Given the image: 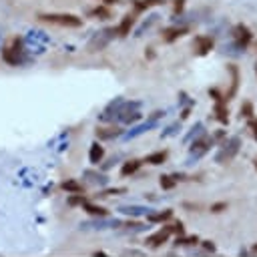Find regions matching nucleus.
<instances>
[{"label":"nucleus","instance_id":"nucleus-1","mask_svg":"<svg viewBox=\"0 0 257 257\" xmlns=\"http://www.w3.org/2000/svg\"><path fill=\"white\" fill-rule=\"evenodd\" d=\"M38 20L50 22V24H58V26H66V28H80V26H82V18H78L76 14H68V12L38 14Z\"/></svg>","mask_w":257,"mask_h":257},{"label":"nucleus","instance_id":"nucleus-2","mask_svg":"<svg viewBox=\"0 0 257 257\" xmlns=\"http://www.w3.org/2000/svg\"><path fill=\"white\" fill-rule=\"evenodd\" d=\"M231 38H233V48L245 52V50L249 48V44L253 42V32H251V28H249L247 24L237 22V24L231 28Z\"/></svg>","mask_w":257,"mask_h":257},{"label":"nucleus","instance_id":"nucleus-3","mask_svg":"<svg viewBox=\"0 0 257 257\" xmlns=\"http://www.w3.org/2000/svg\"><path fill=\"white\" fill-rule=\"evenodd\" d=\"M239 149H241V139H239V137H231L229 141L223 143V147H221V151L217 153L215 161L221 163V165H227V163H231V161L237 157Z\"/></svg>","mask_w":257,"mask_h":257},{"label":"nucleus","instance_id":"nucleus-4","mask_svg":"<svg viewBox=\"0 0 257 257\" xmlns=\"http://www.w3.org/2000/svg\"><path fill=\"white\" fill-rule=\"evenodd\" d=\"M193 48H195L197 56H207L215 48V40L209 34H197L195 40H193Z\"/></svg>","mask_w":257,"mask_h":257},{"label":"nucleus","instance_id":"nucleus-5","mask_svg":"<svg viewBox=\"0 0 257 257\" xmlns=\"http://www.w3.org/2000/svg\"><path fill=\"white\" fill-rule=\"evenodd\" d=\"M211 143H213V139H209L207 135H203V137H199V139H195L193 143H191V147H189V153H191V159H199V157H203L207 151H209V147H211Z\"/></svg>","mask_w":257,"mask_h":257},{"label":"nucleus","instance_id":"nucleus-6","mask_svg":"<svg viewBox=\"0 0 257 257\" xmlns=\"http://www.w3.org/2000/svg\"><path fill=\"white\" fill-rule=\"evenodd\" d=\"M187 32H189V28H187V26H177V24H173V26L163 28L161 38H163V42H165V44H173L175 40H179V38H181V36H185Z\"/></svg>","mask_w":257,"mask_h":257},{"label":"nucleus","instance_id":"nucleus-7","mask_svg":"<svg viewBox=\"0 0 257 257\" xmlns=\"http://www.w3.org/2000/svg\"><path fill=\"white\" fill-rule=\"evenodd\" d=\"M12 44H14V48H4L2 56H4L6 62L18 64V62H20V54H22V40H20V38H14Z\"/></svg>","mask_w":257,"mask_h":257},{"label":"nucleus","instance_id":"nucleus-8","mask_svg":"<svg viewBox=\"0 0 257 257\" xmlns=\"http://www.w3.org/2000/svg\"><path fill=\"white\" fill-rule=\"evenodd\" d=\"M227 72L231 74V88L227 92V100H231L235 94H237V88H239V80H241V74H239V68L235 64H227Z\"/></svg>","mask_w":257,"mask_h":257},{"label":"nucleus","instance_id":"nucleus-9","mask_svg":"<svg viewBox=\"0 0 257 257\" xmlns=\"http://www.w3.org/2000/svg\"><path fill=\"white\" fill-rule=\"evenodd\" d=\"M169 235H171V231H169V227H165V229H161V231L149 235V237H147V245L153 247V249H155V247H161L163 243H167Z\"/></svg>","mask_w":257,"mask_h":257},{"label":"nucleus","instance_id":"nucleus-10","mask_svg":"<svg viewBox=\"0 0 257 257\" xmlns=\"http://www.w3.org/2000/svg\"><path fill=\"white\" fill-rule=\"evenodd\" d=\"M135 14H126V16H122V20H120V24L116 26V36H120V38H124V36H128L131 34V28L135 26Z\"/></svg>","mask_w":257,"mask_h":257},{"label":"nucleus","instance_id":"nucleus-11","mask_svg":"<svg viewBox=\"0 0 257 257\" xmlns=\"http://www.w3.org/2000/svg\"><path fill=\"white\" fill-rule=\"evenodd\" d=\"M133 2V8H135V14H141L153 6H161L165 4V0H131Z\"/></svg>","mask_w":257,"mask_h":257},{"label":"nucleus","instance_id":"nucleus-12","mask_svg":"<svg viewBox=\"0 0 257 257\" xmlns=\"http://www.w3.org/2000/svg\"><path fill=\"white\" fill-rule=\"evenodd\" d=\"M102 157H104V147H100L98 143H92L90 145V151H88V161L92 165H98L102 161Z\"/></svg>","mask_w":257,"mask_h":257},{"label":"nucleus","instance_id":"nucleus-13","mask_svg":"<svg viewBox=\"0 0 257 257\" xmlns=\"http://www.w3.org/2000/svg\"><path fill=\"white\" fill-rule=\"evenodd\" d=\"M213 112H215V118H217L221 124H229V110H227L225 102H215Z\"/></svg>","mask_w":257,"mask_h":257},{"label":"nucleus","instance_id":"nucleus-14","mask_svg":"<svg viewBox=\"0 0 257 257\" xmlns=\"http://www.w3.org/2000/svg\"><path fill=\"white\" fill-rule=\"evenodd\" d=\"M171 217H173V211H171V209H165V211L149 213V215H147V219H149L151 223H163V221H167V219H171Z\"/></svg>","mask_w":257,"mask_h":257},{"label":"nucleus","instance_id":"nucleus-15","mask_svg":"<svg viewBox=\"0 0 257 257\" xmlns=\"http://www.w3.org/2000/svg\"><path fill=\"white\" fill-rule=\"evenodd\" d=\"M143 165V161H126L122 167H120V175H124V177H128V175H133V173H137L139 171V167Z\"/></svg>","mask_w":257,"mask_h":257},{"label":"nucleus","instance_id":"nucleus-16","mask_svg":"<svg viewBox=\"0 0 257 257\" xmlns=\"http://www.w3.org/2000/svg\"><path fill=\"white\" fill-rule=\"evenodd\" d=\"M90 14L96 16V18H100V20H106V18H110V8L106 4H98L96 8L90 10Z\"/></svg>","mask_w":257,"mask_h":257},{"label":"nucleus","instance_id":"nucleus-17","mask_svg":"<svg viewBox=\"0 0 257 257\" xmlns=\"http://www.w3.org/2000/svg\"><path fill=\"white\" fill-rule=\"evenodd\" d=\"M165 161H167V151L153 153V155H149V157L145 159V163H149V165H163Z\"/></svg>","mask_w":257,"mask_h":257},{"label":"nucleus","instance_id":"nucleus-18","mask_svg":"<svg viewBox=\"0 0 257 257\" xmlns=\"http://www.w3.org/2000/svg\"><path fill=\"white\" fill-rule=\"evenodd\" d=\"M253 114H255V108H253V102H249V100H245L243 104H241V118H253Z\"/></svg>","mask_w":257,"mask_h":257},{"label":"nucleus","instance_id":"nucleus-19","mask_svg":"<svg viewBox=\"0 0 257 257\" xmlns=\"http://www.w3.org/2000/svg\"><path fill=\"white\" fill-rule=\"evenodd\" d=\"M159 183H161V187H163L165 191H171V189H175V185H177V181L173 179V175H163Z\"/></svg>","mask_w":257,"mask_h":257},{"label":"nucleus","instance_id":"nucleus-20","mask_svg":"<svg viewBox=\"0 0 257 257\" xmlns=\"http://www.w3.org/2000/svg\"><path fill=\"white\" fill-rule=\"evenodd\" d=\"M62 189L68 191V193H80V191H82V185H78L76 181L70 179V181H64V183H62Z\"/></svg>","mask_w":257,"mask_h":257},{"label":"nucleus","instance_id":"nucleus-21","mask_svg":"<svg viewBox=\"0 0 257 257\" xmlns=\"http://www.w3.org/2000/svg\"><path fill=\"white\" fill-rule=\"evenodd\" d=\"M197 243H199L197 235H189V237L181 235V237H177V245H197Z\"/></svg>","mask_w":257,"mask_h":257},{"label":"nucleus","instance_id":"nucleus-22","mask_svg":"<svg viewBox=\"0 0 257 257\" xmlns=\"http://www.w3.org/2000/svg\"><path fill=\"white\" fill-rule=\"evenodd\" d=\"M96 135H98L100 139H112V137L118 135V131H116V128H96Z\"/></svg>","mask_w":257,"mask_h":257},{"label":"nucleus","instance_id":"nucleus-23","mask_svg":"<svg viewBox=\"0 0 257 257\" xmlns=\"http://www.w3.org/2000/svg\"><path fill=\"white\" fill-rule=\"evenodd\" d=\"M84 209L90 213V215H98V217H104L106 211L102 207H96V205H90V203H84Z\"/></svg>","mask_w":257,"mask_h":257},{"label":"nucleus","instance_id":"nucleus-24","mask_svg":"<svg viewBox=\"0 0 257 257\" xmlns=\"http://www.w3.org/2000/svg\"><path fill=\"white\" fill-rule=\"evenodd\" d=\"M120 211L126 213V215H141V213H145V211H149V209H145V207H122Z\"/></svg>","mask_w":257,"mask_h":257},{"label":"nucleus","instance_id":"nucleus-25","mask_svg":"<svg viewBox=\"0 0 257 257\" xmlns=\"http://www.w3.org/2000/svg\"><path fill=\"white\" fill-rule=\"evenodd\" d=\"M185 2H187V0H173V14H175V16H177V14H183Z\"/></svg>","mask_w":257,"mask_h":257},{"label":"nucleus","instance_id":"nucleus-26","mask_svg":"<svg viewBox=\"0 0 257 257\" xmlns=\"http://www.w3.org/2000/svg\"><path fill=\"white\" fill-rule=\"evenodd\" d=\"M209 96H211L215 102H225V100H227V98H225L217 88H209Z\"/></svg>","mask_w":257,"mask_h":257},{"label":"nucleus","instance_id":"nucleus-27","mask_svg":"<svg viewBox=\"0 0 257 257\" xmlns=\"http://www.w3.org/2000/svg\"><path fill=\"white\" fill-rule=\"evenodd\" d=\"M169 231H171V233H177L179 237H181V235H185V227H183V223H181V221H179V223H175V225H171V227H169Z\"/></svg>","mask_w":257,"mask_h":257},{"label":"nucleus","instance_id":"nucleus-28","mask_svg":"<svg viewBox=\"0 0 257 257\" xmlns=\"http://www.w3.org/2000/svg\"><path fill=\"white\" fill-rule=\"evenodd\" d=\"M84 203H86V201H84V197H82V195H76V193L68 199V205H84Z\"/></svg>","mask_w":257,"mask_h":257},{"label":"nucleus","instance_id":"nucleus-29","mask_svg":"<svg viewBox=\"0 0 257 257\" xmlns=\"http://www.w3.org/2000/svg\"><path fill=\"white\" fill-rule=\"evenodd\" d=\"M247 126H249V131L253 133V139L257 141V118L253 116V118H249V122H247Z\"/></svg>","mask_w":257,"mask_h":257},{"label":"nucleus","instance_id":"nucleus-30","mask_svg":"<svg viewBox=\"0 0 257 257\" xmlns=\"http://www.w3.org/2000/svg\"><path fill=\"white\" fill-rule=\"evenodd\" d=\"M227 209V203H213L211 205V213H221Z\"/></svg>","mask_w":257,"mask_h":257},{"label":"nucleus","instance_id":"nucleus-31","mask_svg":"<svg viewBox=\"0 0 257 257\" xmlns=\"http://www.w3.org/2000/svg\"><path fill=\"white\" fill-rule=\"evenodd\" d=\"M179 126H181V122H175V124H171V126H169V128H167V131H165L161 137H169V135H175V131H177Z\"/></svg>","mask_w":257,"mask_h":257},{"label":"nucleus","instance_id":"nucleus-32","mask_svg":"<svg viewBox=\"0 0 257 257\" xmlns=\"http://www.w3.org/2000/svg\"><path fill=\"white\" fill-rule=\"evenodd\" d=\"M201 131H203V124H201V122H197V124H195V126L191 128V135L187 137V141H191V139H193V137H195L197 133H201Z\"/></svg>","mask_w":257,"mask_h":257},{"label":"nucleus","instance_id":"nucleus-33","mask_svg":"<svg viewBox=\"0 0 257 257\" xmlns=\"http://www.w3.org/2000/svg\"><path fill=\"white\" fill-rule=\"evenodd\" d=\"M203 249H205V251L215 253V249H217V247H215V243H213V241H203Z\"/></svg>","mask_w":257,"mask_h":257},{"label":"nucleus","instance_id":"nucleus-34","mask_svg":"<svg viewBox=\"0 0 257 257\" xmlns=\"http://www.w3.org/2000/svg\"><path fill=\"white\" fill-rule=\"evenodd\" d=\"M145 56H147L149 60H153V58H155V48H147V52H145Z\"/></svg>","mask_w":257,"mask_h":257},{"label":"nucleus","instance_id":"nucleus-35","mask_svg":"<svg viewBox=\"0 0 257 257\" xmlns=\"http://www.w3.org/2000/svg\"><path fill=\"white\" fill-rule=\"evenodd\" d=\"M189 114H191V106H185V108H183V112H181V120H183V118H187Z\"/></svg>","mask_w":257,"mask_h":257},{"label":"nucleus","instance_id":"nucleus-36","mask_svg":"<svg viewBox=\"0 0 257 257\" xmlns=\"http://www.w3.org/2000/svg\"><path fill=\"white\" fill-rule=\"evenodd\" d=\"M102 4H106V6H112V4H118L120 0H100Z\"/></svg>","mask_w":257,"mask_h":257},{"label":"nucleus","instance_id":"nucleus-37","mask_svg":"<svg viewBox=\"0 0 257 257\" xmlns=\"http://www.w3.org/2000/svg\"><path fill=\"white\" fill-rule=\"evenodd\" d=\"M223 137H225V133H223V131H219V133H215V139H217V141H221Z\"/></svg>","mask_w":257,"mask_h":257},{"label":"nucleus","instance_id":"nucleus-38","mask_svg":"<svg viewBox=\"0 0 257 257\" xmlns=\"http://www.w3.org/2000/svg\"><path fill=\"white\" fill-rule=\"evenodd\" d=\"M253 251H255V253H257V245H255V247H253Z\"/></svg>","mask_w":257,"mask_h":257},{"label":"nucleus","instance_id":"nucleus-39","mask_svg":"<svg viewBox=\"0 0 257 257\" xmlns=\"http://www.w3.org/2000/svg\"><path fill=\"white\" fill-rule=\"evenodd\" d=\"M255 169H257V161H255Z\"/></svg>","mask_w":257,"mask_h":257},{"label":"nucleus","instance_id":"nucleus-40","mask_svg":"<svg viewBox=\"0 0 257 257\" xmlns=\"http://www.w3.org/2000/svg\"><path fill=\"white\" fill-rule=\"evenodd\" d=\"M255 72H257V64H255Z\"/></svg>","mask_w":257,"mask_h":257}]
</instances>
